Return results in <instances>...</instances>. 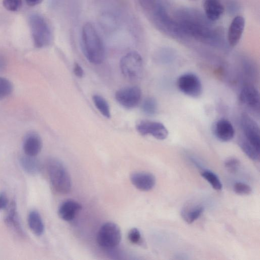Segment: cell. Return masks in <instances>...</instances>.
I'll return each instance as SVG.
<instances>
[{
    "label": "cell",
    "instance_id": "5bb4252c",
    "mask_svg": "<svg viewBox=\"0 0 260 260\" xmlns=\"http://www.w3.org/2000/svg\"><path fill=\"white\" fill-rule=\"evenodd\" d=\"M245 24L244 17L238 15L232 20L229 28L228 40L231 46L234 47L239 42Z\"/></svg>",
    "mask_w": 260,
    "mask_h": 260
},
{
    "label": "cell",
    "instance_id": "4fadbf2b",
    "mask_svg": "<svg viewBox=\"0 0 260 260\" xmlns=\"http://www.w3.org/2000/svg\"><path fill=\"white\" fill-rule=\"evenodd\" d=\"M213 132L216 137L220 141L226 142L233 139L235 129L232 123L227 119H218L213 126Z\"/></svg>",
    "mask_w": 260,
    "mask_h": 260
},
{
    "label": "cell",
    "instance_id": "9a60e30c",
    "mask_svg": "<svg viewBox=\"0 0 260 260\" xmlns=\"http://www.w3.org/2000/svg\"><path fill=\"white\" fill-rule=\"evenodd\" d=\"M42 147V140L38 133L31 132L25 135L23 142V150L25 155L36 156L40 152Z\"/></svg>",
    "mask_w": 260,
    "mask_h": 260
},
{
    "label": "cell",
    "instance_id": "2e32d148",
    "mask_svg": "<svg viewBox=\"0 0 260 260\" xmlns=\"http://www.w3.org/2000/svg\"><path fill=\"white\" fill-rule=\"evenodd\" d=\"M82 209L81 205L74 200H67L63 202L58 210L60 218L65 221H71Z\"/></svg>",
    "mask_w": 260,
    "mask_h": 260
},
{
    "label": "cell",
    "instance_id": "7402d4cb",
    "mask_svg": "<svg viewBox=\"0 0 260 260\" xmlns=\"http://www.w3.org/2000/svg\"><path fill=\"white\" fill-rule=\"evenodd\" d=\"M92 101L96 108L103 116L107 118H110V106L105 98L100 95L94 94L92 96Z\"/></svg>",
    "mask_w": 260,
    "mask_h": 260
},
{
    "label": "cell",
    "instance_id": "603a6c76",
    "mask_svg": "<svg viewBox=\"0 0 260 260\" xmlns=\"http://www.w3.org/2000/svg\"><path fill=\"white\" fill-rule=\"evenodd\" d=\"M100 23L103 29L108 31L113 30L117 26L116 18L109 13H103L101 16Z\"/></svg>",
    "mask_w": 260,
    "mask_h": 260
},
{
    "label": "cell",
    "instance_id": "d6a6232c",
    "mask_svg": "<svg viewBox=\"0 0 260 260\" xmlns=\"http://www.w3.org/2000/svg\"><path fill=\"white\" fill-rule=\"evenodd\" d=\"M73 72L76 76L82 78L84 75V71L81 66L75 62L73 66Z\"/></svg>",
    "mask_w": 260,
    "mask_h": 260
},
{
    "label": "cell",
    "instance_id": "52a82bcc",
    "mask_svg": "<svg viewBox=\"0 0 260 260\" xmlns=\"http://www.w3.org/2000/svg\"><path fill=\"white\" fill-rule=\"evenodd\" d=\"M176 83L179 90L189 97L197 98L202 93V82L198 76L193 73L182 74L177 78Z\"/></svg>",
    "mask_w": 260,
    "mask_h": 260
},
{
    "label": "cell",
    "instance_id": "1f68e13d",
    "mask_svg": "<svg viewBox=\"0 0 260 260\" xmlns=\"http://www.w3.org/2000/svg\"><path fill=\"white\" fill-rule=\"evenodd\" d=\"M141 7L147 11L152 12L156 2L155 0H138Z\"/></svg>",
    "mask_w": 260,
    "mask_h": 260
},
{
    "label": "cell",
    "instance_id": "d6986e66",
    "mask_svg": "<svg viewBox=\"0 0 260 260\" xmlns=\"http://www.w3.org/2000/svg\"><path fill=\"white\" fill-rule=\"evenodd\" d=\"M20 164L23 170L29 174H37L41 170L40 162L35 156H22L20 159Z\"/></svg>",
    "mask_w": 260,
    "mask_h": 260
},
{
    "label": "cell",
    "instance_id": "4316f807",
    "mask_svg": "<svg viewBox=\"0 0 260 260\" xmlns=\"http://www.w3.org/2000/svg\"><path fill=\"white\" fill-rule=\"evenodd\" d=\"M13 86L8 79L0 77V100L5 99L11 94Z\"/></svg>",
    "mask_w": 260,
    "mask_h": 260
},
{
    "label": "cell",
    "instance_id": "8fae6325",
    "mask_svg": "<svg viewBox=\"0 0 260 260\" xmlns=\"http://www.w3.org/2000/svg\"><path fill=\"white\" fill-rule=\"evenodd\" d=\"M239 101L249 110L255 113L259 112V93L253 85L246 84L242 87L239 94Z\"/></svg>",
    "mask_w": 260,
    "mask_h": 260
},
{
    "label": "cell",
    "instance_id": "cb8c5ba5",
    "mask_svg": "<svg viewBox=\"0 0 260 260\" xmlns=\"http://www.w3.org/2000/svg\"><path fill=\"white\" fill-rule=\"evenodd\" d=\"M157 102L156 100L151 96L145 98L142 104V110L146 115L152 116L157 111Z\"/></svg>",
    "mask_w": 260,
    "mask_h": 260
},
{
    "label": "cell",
    "instance_id": "484cf974",
    "mask_svg": "<svg viewBox=\"0 0 260 260\" xmlns=\"http://www.w3.org/2000/svg\"><path fill=\"white\" fill-rule=\"evenodd\" d=\"M6 221L8 224L13 227L16 231H17L21 234L22 232L21 228L20 226V223L17 217L14 204H11L10 212L6 217Z\"/></svg>",
    "mask_w": 260,
    "mask_h": 260
},
{
    "label": "cell",
    "instance_id": "d4e9b609",
    "mask_svg": "<svg viewBox=\"0 0 260 260\" xmlns=\"http://www.w3.org/2000/svg\"><path fill=\"white\" fill-rule=\"evenodd\" d=\"M201 175L214 189L220 190L222 189V185L221 181L217 175L212 172L208 170L203 171Z\"/></svg>",
    "mask_w": 260,
    "mask_h": 260
},
{
    "label": "cell",
    "instance_id": "4dcf8cb0",
    "mask_svg": "<svg viewBox=\"0 0 260 260\" xmlns=\"http://www.w3.org/2000/svg\"><path fill=\"white\" fill-rule=\"evenodd\" d=\"M128 239L133 244H141L143 243L141 233L137 228H133L129 231Z\"/></svg>",
    "mask_w": 260,
    "mask_h": 260
},
{
    "label": "cell",
    "instance_id": "44dd1931",
    "mask_svg": "<svg viewBox=\"0 0 260 260\" xmlns=\"http://www.w3.org/2000/svg\"><path fill=\"white\" fill-rule=\"evenodd\" d=\"M204 208L200 205H191L185 208L182 211L181 215L188 223H191L196 220L203 212Z\"/></svg>",
    "mask_w": 260,
    "mask_h": 260
},
{
    "label": "cell",
    "instance_id": "7c38bea8",
    "mask_svg": "<svg viewBox=\"0 0 260 260\" xmlns=\"http://www.w3.org/2000/svg\"><path fill=\"white\" fill-rule=\"evenodd\" d=\"M132 183L138 189L149 191L155 186L156 180L151 173L144 172H136L130 175Z\"/></svg>",
    "mask_w": 260,
    "mask_h": 260
},
{
    "label": "cell",
    "instance_id": "3957f363",
    "mask_svg": "<svg viewBox=\"0 0 260 260\" xmlns=\"http://www.w3.org/2000/svg\"><path fill=\"white\" fill-rule=\"evenodd\" d=\"M28 22L35 46L42 48L50 45L53 35L44 17L38 14H32L29 17Z\"/></svg>",
    "mask_w": 260,
    "mask_h": 260
},
{
    "label": "cell",
    "instance_id": "9c48e42d",
    "mask_svg": "<svg viewBox=\"0 0 260 260\" xmlns=\"http://www.w3.org/2000/svg\"><path fill=\"white\" fill-rule=\"evenodd\" d=\"M115 98L121 106L132 109L139 104L142 98V91L137 86L126 87L117 90Z\"/></svg>",
    "mask_w": 260,
    "mask_h": 260
},
{
    "label": "cell",
    "instance_id": "8992f818",
    "mask_svg": "<svg viewBox=\"0 0 260 260\" xmlns=\"http://www.w3.org/2000/svg\"><path fill=\"white\" fill-rule=\"evenodd\" d=\"M152 12L155 23L162 31L174 36L183 34L178 22L170 17L161 5L156 3Z\"/></svg>",
    "mask_w": 260,
    "mask_h": 260
},
{
    "label": "cell",
    "instance_id": "f1b7e54d",
    "mask_svg": "<svg viewBox=\"0 0 260 260\" xmlns=\"http://www.w3.org/2000/svg\"><path fill=\"white\" fill-rule=\"evenodd\" d=\"M240 161L235 157L228 158L224 162V167L231 173H236L240 166Z\"/></svg>",
    "mask_w": 260,
    "mask_h": 260
},
{
    "label": "cell",
    "instance_id": "277c9868",
    "mask_svg": "<svg viewBox=\"0 0 260 260\" xmlns=\"http://www.w3.org/2000/svg\"><path fill=\"white\" fill-rule=\"evenodd\" d=\"M119 65L122 75L129 80L138 79L142 75L143 59L136 51H131L125 54L121 58Z\"/></svg>",
    "mask_w": 260,
    "mask_h": 260
},
{
    "label": "cell",
    "instance_id": "ba28073f",
    "mask_svg": "<svg viewBox=\"0 0 260 260\" xmlns=\"http://www.w3.org/2000/svg\"><path fill=\"white\" fill-rule=\"evenodd\" d=\"M240 125L243 133L242 136L254 147L260 150V131L257 123L244 113L241 116Z\"/></svg>",
    "mask_w": 260,
    "mask_h": 260
},
{
    "label": "cell",
    "instance_id": "5b68a950",
    "mask_svg": "<svg viewBox=\"0 0 260 260\" xmlns=\"http://www.w3.org/2000/svg\"><path fill=\"white\" fill-rule=\"evenodd\" d=\"M121 239V232L115 223L108 222L100 228L97 235L98 244L102 248L111 249L117 247Z\"/></svg>",
    "mask_w": 260,
    "mask_h": 260
},
{
    "label": "cell",
    "instance_id": "e0dca14e",
    "mask_svg": "<svg viewBox=\"0 0 260 260\" xmlns=\"http://www.w3.org/2000/svg\"><path fill=\"white\" fill-rule=\"evenodd\" d=\"M204 8L205 16L210 21L218 20L224 12V8L219 0H205Z\"/></svg>",
    "mask_w": 260,
    "mask_h": 260
},
{
    "label": "cell",
    "instance_id": "83f0119b",
    "mask_svg": "<svg viewBox=\"0 0 260 260\" xmlns=\"http://www.w3.org/2000/svg\"><path fill=\"white\" fill-rule=\"evenodd\" d=\"M5 8L11 12H17L22 5V0H3Z\"/></svg>",
    "mask_w": 260,
    "mask_h": 260
},
{
    "label": "cell",
    "instance_id": "f546056e",
    "mask_svg": "<svg viewBox=\"0 0 260 260\" xmlns=\"http://www.w3.org/2000/svg\"><path fill=\"white\" fill-rule=\"evenodd\" d=\"M234 190L237 194L240 195H248L252 192L249 185L242 182H236L234 185Z\"/></svg>",
    "mask_w": 260,
    "mask_h": 260
},
{
    "label": "cell",
    "instance_id": "d590c367",
    "mask_svg": "<svg viewBox=\"0 0 260 260\" xmlns=\"http://www.w3.org/2000/svg\"><path fill=\"white\" fill-rule=\"evenodd\" d=\"M27 5L34 7L42 3L43 0H25Z\"/></svg>",
    "mask_w": 260,
    "mask_h": 260
},
{
    "label": "cell",
    "instance_id": "30bf717a",
    "mask_svg": "<svg viewBox=\"0 0 260 260\" xmlns=\"http://www.w3.org/2000/svg\"><path fill=\"white\" fill-rule=\"evenodd\" d=\"M137 132L142 136L151 135L160 140L166 139L169 131L163 123L149 120H141L136 126Z\"/></svg>",
    "mask_w": 260,
    "mask_h": 260
},
{
    "label": "cell",
    "instance_id": "8d00e7d4",
    "mask_svg": "<svg viewBox=\"0 0 260 260\" xmlns=\"http://www.w3.org/2000/svg\"><path fill=\"white\" fill-rule=\"evenodd\" d=\"M192 1H196V0H192Z\"/></svg>",
    "mask_w": 260,
    "mask_h": 260
},
{
    "label": "cell",
    "instance_id": "e575fe53",
    "mask_svg": "<svg viewBox=\"0 0 260 260\" xmlns=\"http://www.w3.org/2000/svg\"><path fill=\"white\" fill-rule=\"evenodd\" d=\"M7 67V61L5 57L0 54V72L3 71Z\"/></svg>",
    "mask_w": 260,
    "mask_h": 260
},
{
    "label": "cell",
    "instance_id": "ac0fdd59",
    "mask_svg": "<svg viewBox=\"0 0 260 260\" xmlns=\"http://www.w3.org/2000/svg\"><path fill=\"white\" fill-rule=\"evenodd\" d=\"M28 224L31 231L36 235H42L44 231V225L39 213L32 210L28 216Z\"/></svg>",
    "mask_w": 260,
    "mask_h": 260
},
{
    "label": "cell",
    "instance_id": "6da1fadb",
    "mask_svg": "<svg viewBox=\"0 0 260 260\" xmlns=\"http://www.w3.org/2000/svg\"><path fill=\"white\" fill-rule=\"evenodd\" d=\"M81 46L86 58L91 63H101L105 56L104 45L94 25L87 22L81 31Z\"/></svg>",
    "mask_w": 260,
    "mask_h": 260
},
{
    "label": "cell",
    "instance_id": "ffe728a7",
    "mask_svg": "<svg viewBox=\"0 0 260 260\" xmlns=\"http://www.w3.org/2000/svg\"><path fill=\"white\" fill-rule=\"evenodd\" d=\"M238 144L242 150L251 159L255 161H259L260 150L254 147L242 136L239 138Z\"/></svg>",
    "mask_w": 260,
    "mask_h": 260
},
{
    "label": "cell",
    "instance_id": "836d02e7",
    "mask_svg": "<svg viewBox=\"0 0 260 260\" xmlns=\"http://www.w3.org/2000/svg\"><path fill=\"white\" fill-rule=\"evenodd\" d=\"M8 200L5 192L0 193V211L6 208L8 206Z\"/></svg>",
    "mask_w": 260,
    "mask_h": 260
},
{
    "label": "cell",
    "instance_id": "7a4b0ae2",
    "mask_svg": "<svg viewBox=\"0 0 260 260\" xmlns=\"http://www.w3.org/2000/svg\"><path fill=\"white\" fill-rule=\"evenodd\" d=\"M47 169L50 183L54 190L63 194L70 191L71 178L61 161L56 158H49L47 161Z\"/></svg>",
    "mask_w": 260,
    "mask_h": 260
}]
</instances>
